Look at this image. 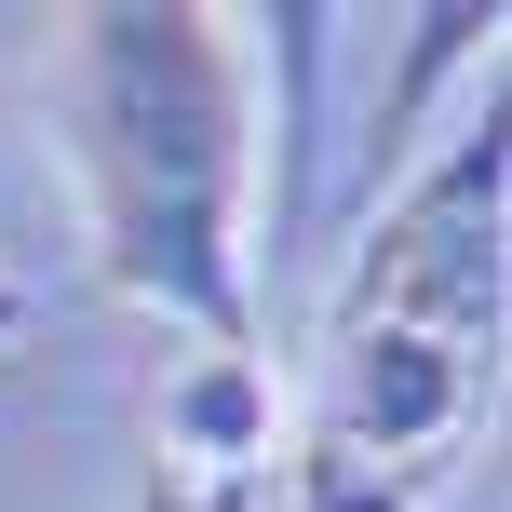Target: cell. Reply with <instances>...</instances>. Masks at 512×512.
I'll return each instance as SVG.
<instances>
[{
    "label": "cell",
    "instance_id": "obj_1",
    "mask_svg": "<svg viewBox=\"0 0 512 512\" xmlns=\"http://www.w3.org/2000/svg\"><path fill=\"white\" fill-rule=\"evenodd\" d=\"M95 283L149 324L256 351V41L216 0H81L41 54Z\"/></svg>",
    "mask_w": 512,
    "mask_h": 512
},
{
    "label": "cell",
    "instance_id": "obj_2",
    "mask_svg": "<svg viewBox=\"0 0 512 512\" xmlns=\"http://www.w3.org/2000/svg\"><path fill=\"white\" fill-rule=\"evenodd\" d=\"M499 189L512 135L472 108L378 216L324 310L297 418V512H432L499 418Z\"/></svg>",
    "mask_w": 512,
    "mask_h": 512
},
{
    "label": "cell",
    "instance_id": "obj_3",
    "mask_svg": "<svg viewBox=\"0 0 512 512\" xmlns=\"http://www.w3.org/2000/svg\"><path fill=\"white\" fill-rule=\"evenodd\" d=\"M270 351H189L162 378V459L176 472H230V486H270Z\"/></svg>",
    "mask_w": 512,
    "mask_h": 512
},
{
    "label": "cell",
    "instance_id": "obj_4",
    "mask_svg": "<svg viewBox=\"0 0 512 512\" xmlns=\"http://www.w3.org/2000/svg\"><path fill=\"white\" fill-rule=\"evenodd\" d=\"M270 486H230V472H176V459H149V486H135V512H256Z\"/></svg>",
    "mask_w": 512,
    "mask_h": 512
},
{
    "label": "cell",
    "instance_id": "obj_5",
    "mask_svg": "<svg viewBox=\"0 0 512 512\" xmlns=\"http://www.w3.org/2000/svg\"><path fill=\"white\" fill-rule=\"evenodd\" d=\"M41 310H54V297H41V283H27V270H0V351H14V337H27V324H41Z\"/></svg>",
    "mask_w": 512,
    "mask_h": 512
}]
</instances>
